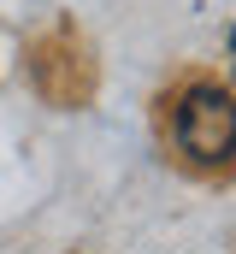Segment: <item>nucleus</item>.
I'll use <instances>...</instances> for the list:
<instances>
[{"label": "nucleus", "mask_w": 236, "mask_h": 254, "mask_svg": "<svg viewBox=\"0 0 236 254\" xmlns=\"http://www.w3.org/2000/svg\"><path fill=\"white\" fill-rule=\"evenodd\" d=\"M177 148L201 166H219L236 154V95L219 83H195L177 107Z\"/></svg>", "instance_id": "obj_1"}, {"label": "nucleus", "mask_w": 236, "mask_h": 254, "mask_svg": "<svg viewBox=\"0 0 236 254\" xmlns=\"http://www.w3.org/2000/svg\"><path fill=\"white\" fill-rule=\"evenodd\" d=\"M231 60H236V24H231Z\"/></svg>", "instance_id": "obj_2"}]
</instances>
